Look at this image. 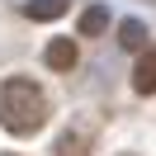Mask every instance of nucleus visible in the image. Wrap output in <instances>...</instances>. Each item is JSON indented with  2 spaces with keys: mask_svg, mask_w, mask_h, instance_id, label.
I'll list each match as a JSON object with an SVG mask.
<instances>
[{
  "mask_svg": "<svg viewBox=\"0 0 156 156\" xmlns=\"http://www.w3.org/2000/svg\"><path fill=\"white\" fill-rule=\"evenodd\" d=\"M109 29V14L99 10V5H90L85 14H80V33H85V38H95V33H104Z\"/></svg>",
  "mask_w": 156,
  "mask_h": 156,
  "instance_id": "nucleus-7",
  "label": "nucleus"
},
{
  "mask_svg": "<svg viewBox=\"0 0 156 156\" xmlns=\"http://www.w3.org/2000/svg\"><path fill=\"white\" fill-rule=\"evenodd\" d=\"M66 10H71V0H29V5H24V14H29V19H38V24L62 19Z\"/></svg>",
  "mask_w": 156,
  "mask_h": 156,
  "instance_id": "nucleus-4",
  "label": "nucleus"
},
{
  "mask_svg": "<svg viewBox=\"0 0 156 156\" xmlns=\"http://www.w3.org/2000/svg\"><path fill=\"white\" fill-rule=\"evenodd\" d=\"M5 156H14V151H5Z\"/></svg>",
  "mask_w": 156,
  "mask_h": 156,
  "instance_id": "nucleus-8",
  "label": "nucleus"
},
{
  "mask_svg": "<svg viewBox=\"0 0 156 156\" xmlns=\"http://www.w3.org/2000/svg\"><path fill=\"white\" fill-rule=\"evenodd\" d=\"M57 156H90V137L80 133V128L76 133H62L57 137Z\"/></svg>",
  "mask_w": 156,
  "mask_h": 156,
  "instance_id": "nucleus-6",
  "label": "nucleus"
},
{
  "mask_svg": "<svg viewBox=\"0 0 156 156\" xmlns=\"http://www.w3.org/2000/svg\"><path fill=\"white\" fill-rule=\"evenodd\" d=\"M118 43H123L128 52H142L147 48V24L142 19H123L118 24Z\"/></svg>",
  "mask_w": 156,
  "mask_h": 156,
  "instance_id": "nucleus-5",
  "label": "nucleus"
},
{
  "mask_svg": "<svg viewBox=\"0 0 156 156\" xmlns=\"http://www.w3.org/2000/svg\"><path fill=\"white\" fill-rule=\"evenodd\" d=\"M0 123L10 128L14 137H33L43 123H48V95H43L33 80L10 76L0 85Z\"/></svg>",
  "mask_w": 156,
  "mask_h": 156,
  "instance_id": "nucleus-1",
  "label": "nucleus"
},
{
  "mask_svg": "<svg viewBox=\"0 0 156 156\" xmlns=\"http://www.w3.org/2000/svg\"><path fill=\"white\" fill-rule=\"evenodd\" d=\"M43 62H48L52 71H71V66H76V43H71V38H52L48 52H43Z\"/></svg>",
  "mask_w": 156,
  "mask_h": 156,
  "instance_id": "nucleus-3",
  "label": "nucleus"
},
{
  "mask_svg": "<svg viewBox=\"0 0 156 156\" xmlns=\"http://www.w3.org/2000/svg\"><path fill=\"white\" fill-rule=\"evenodd\" d=\"M133 90L137 95H156V48H142L137 71H133Z\"/></svg>",
  "mask_w": 156,
  "mask_h": 156,
  "instance_id": "nucleus-2",
  "label": "nucleus"
}]
</instances>
